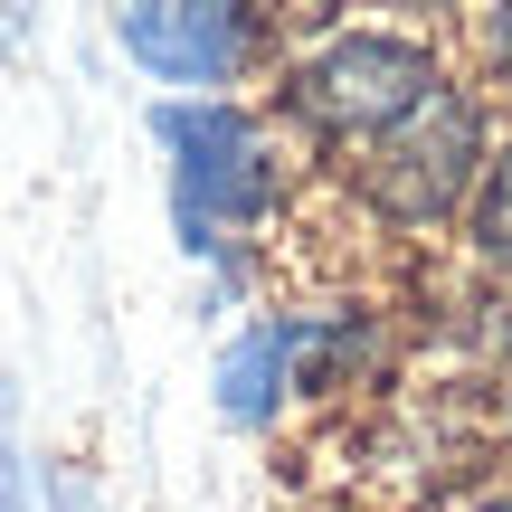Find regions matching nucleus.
<instances>
[{"mask_svg":"<svg viewBox=\"0 0 512 512\" xmlns=\"http://www.w3.org/2000/svg\"><path fill=\"white\" fill-rule=\"evenodd\" d=\"M152 133L171 143V190H181L190 247H219V228H247L275 209V143L256 114L200 95V105H162Z\"/></svg>","mask_w":512,"mask_h":512,"instance_id":"1","label":"nucleus"},{"mask_svg":"<svg viewBox=\"0 0 512 512\" xmlns=\"http://www.w3.org/2000/svg\"><path fill=\"white\" fill-rule=\"evenodd\" d=\"M475 152H484L475 105L437 86L399 133H380V152L361 162V190H370V209H380V219L427 228V219H446V209L465 200V181H475Z\"/></svg>","mask_w":512,"mask_h":512,"instance_id":"2","label":"nucleus"},{"mask_svg":"<svg viewBox=\"0 0 512 512\" xmlns=\"http://www.w3.org/2000/svg\"><path fill=\"white\" fill-rule=\"evenodd\" d=\"M437 95V67H427L418 38H389V29H351L342 48H323L294 86V105L313 114L323 133H399L408 114Z\"/></svg>","mask_w":512,"mask_h":512,"instance_id":"3","label":"nucleus"},{"mask_svg":"<svg viewBox=\"0 0 512 512\" xmlns=\"http://www.w3.org/2000/svg\"><path fill=\"white\" fill-rule=\"evenodd\" d=\"M114 38L143 57L162 86H228L247 67V10H190V0H152V10H114Z\"/></svg>","mask_w":512,"mask_h":512,"instance_id":"4","label":"nucleus"},{"mask_svg":"<svg viewBox=\"0 0 512 512\" xmlns=\"http://www.w3.org/2000/svg\"><path fill=\"white\" fill-rule=\"evenodd\" d=\"M332 332H313V323H256L228 342V361H219V408L238 427H266L275 408H285V389H304V361L323 351Z\"/></svg>","mask_w":512,"mask_h":512,"instance_id":"5","label":"nucleus"},{"mask_svg":"<svg viewBox=\"0 0 512 512\" xmlns=\"http://www.w3.org/2000/svg\"><path fill=\"white\" fill-rule=\"evenodd\" d=\"M475 247L494 256V266H512V152L494 162V181H484V200H475Z\"/></svg>","mask_w":512,"mask_h":512,"instance_id":"6","label":"nucleus"},{"mask_svg":"<svg viewBox=\"0 0 512 512\" xmlns=\"http://www.w3.org/2000/svg\"><path fill=\"white\" fill-rule=\"evenodd\" d=\"M38 465L19 456V427H10V389H0V512H38Z\"/></svg>","mask_w":512,"mask_h":512,"instance_id":"7","label":"nucleus"},{"mask_svg":"<svg viewBox=\"0 0 512 512\" xmlns=\"http://www.w3.org/2000/svg\"><path fill=\"white\" fill-rule=\"evenodd\" d=\"M475 38H484V57L512 76V10H484V19H475Z\"/></svg>","mask_w":512,"mask_h":512,"instance_id":"8","label":"nucleus"},{"mask_svg":"<svg viewBox=\"0 0 512 512\" xmlns=\"http://www.w3.org/2000/svg\"><path fill=\"white\" fill-rule=\"evenodd\" d=\"M484 512H512V494H503V503H484Z\"/></svg>","mask_w":512,"mask_h":512,"instance_id":"9","label":"nucleus"}]
</instances>
